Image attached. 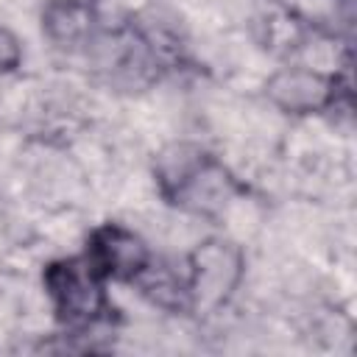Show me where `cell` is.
Segmentation results:
<instances>
[{
	"instance_id": "52a82bcc",
	"label": "cell",
	"mask_w": 357,
	"mask_h": 357,
	"mask_svg": "<svg viewBox=\"0 0 357 357\" xmlns=\"http://www.w3.org/2000/svg\"><path fill=\"white\" fill-rule=\"evenodd\" d=\"M20 61H22V45H20V39L8 28H0V73L17 70Z\"/></svg>"
},
{
	"instance_id": "6da1fadb",
	"label": "cell",
	"mask_w": 357,
	"mask_h": 357,
	"mask_svg": "<svg viewBox=\"0 0 357 357\" xmlns=\"http://www.w3.org/2000/svg\"><path fill=\"white\" fill-rule=\"evenodd\" d=\"M156 181L162 195L187 212L215 215L234 195L229 170L201 145L176 142L156 156Z\"/></svg>"
},
{
	"instance_id": "5b68a950",
	"label": "cell",
	"mask_w": 357,
	"mask_h": 357,
	"mask_svg": "<svg viewBox=\"0 0 357 357\" xmlns=\"http://www.w3.org/2000/svg\"><path fill=\"white\" fill-rule=\"evenodd\" d=\"M265 95L273 106L287 114H312L326 109L337 95V81L332 75L304 70V67H284L268 78Z\"/></svg>"
},
{
	"instance_id": "7a4b0ae2",
	"label": "cell",
	"mask_w": 357,
	"mask_h": 357,
	"mask_svg": "<svg viewBox=\"0 0 357 357\" xmlns=\"http://www.w3.org/2000/svg\"><path fill=\"white\" fill-rule=\"evenodd\" d=\"M45 290L53 301L56 318L73 329L92 326L109 315L103 276L86 257L56 259L45 268Z\"/></svg>"
},
{
	"instance_id": "3957f363",
	"label": "cell",
	"mask_w": 357,
	"mask_h": 357,
	"mask_svg": "<svg viewBox=\"0 0 357 357\" xmlns=\"http://www.w3.org/2000/svg\"><path fill=\"white\" fill-rule=\"evenodd\" d=\"M240 268H243V259L231 243L212 240L201 245L190 259V276H187L190 307L220 304L237 284Z\"/></svg>"
},
{
	"instance_id": "277c9868",
	"label": "cell",
	"mask_w": 357,
	"mask_h": 357,
	"mask_svg": "<svg viewBox=\"0 0 357 357\" xmlns=\"http://www.w3.org/2000/svg\"><path fill=\"white\" fill-rule=\"evenodd\" d=\"M86 259L103 279L134 282L151 265V251L126 226L106 223L92 231L86 243Z\"/></svg>"
},
{
	"instance_id": "8992f818",
	"label": "cell",
	"mask_w": 357,
	"mask_h": 357,
	"mask_svg": "<svg viewBox=\"0 0 357 357\" xmlns=\"http://www.w3.org/2000/svg\"><path fill=\"white\" fill-rule=\"evenodd\" d=\"M92 6L84 0H50L42 11V31L59 47H75L92 33Z\"/></svg>"
}]
</instances>
